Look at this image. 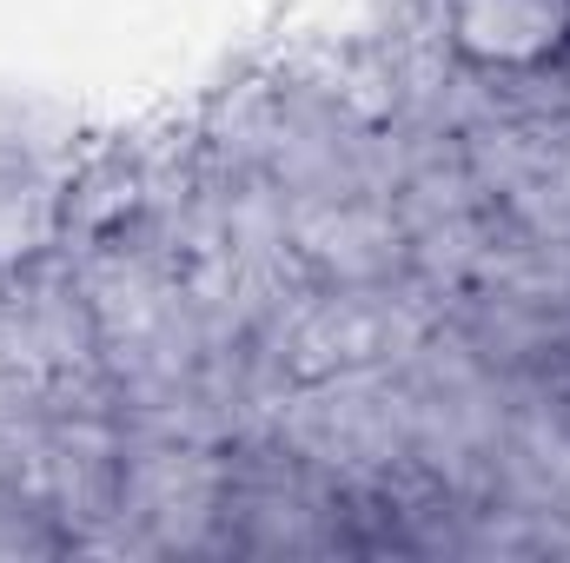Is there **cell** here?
<instances>
[]
</instances>
